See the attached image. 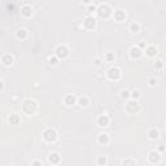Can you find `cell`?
Returning a JSON list of instances; mask_svg holds the SVG:
<instances>
[{
	"instance_id": "603a6c76",
	"label": "cell",
	"mask_w": 166,
	"mask_h": 166,
	"mask_svg": "<svg viewBox=\"0 0 166 166\" xmlns=\"http://www.w3.org/2000/svg\"><path fill=\"white\" fill-rule=\"evenodd\" d=\"M106 162H108V161H106V157L105 156H99L97 157V161H96L97 165L102 166V165H106Z\"/></svg>"
},
{
	"instance_id": "9c48e42d",
	"label": "cell",
	"mask_w": 166,
	"mask_h": 166,
	"mask_svg": "<svg viewBox=\"0 0 166 166\" xmlns=\"http://www.w3.org/2000/svg\"><path fill=\"white\" fill-rule=\"evenodd\" d=\"M60 161H61V156L58 155L57 152L51 153L49 157H48V162L52 164V165H58V164H60Z\"/></svg>"
},
{
	"instance_id": "484cf974",
	"label": "cell",
	"mask_w": 166,
	"mask_h": 166,
	"mask_svg": "<svg viewBox=\"0 0 166 166\" xmlns=\"http://www.w3.org/2000/svg\"><path fill=\"white\" fill-rule=\"evenodd\" d=\"M48 62H49V65H56L57 64V57L56 56H55V57H52V56H51V57H48Z\"/></svg>"
},
{
	"instance_id": "8992f818",
	"label": "cell",
	"mask_w": 166,
	"mask_h": 166,
	"mask_svg": "<svg viewBox=\"0 0 166 166\" xmlns=\"http://www.w3.org/2000/svg\"><path fill=\"white\" fill-rule=\"evenodd\" d=\"M138 110H139V102H138V100H134L132 99V100L127 101V104H126V112L130 114H134Z\"/></svg>"
},
{
	"instance_id": "d6a6232c",
	"label": "cell",
	"mask_w": 166,
	"mask_h": 166,
	"mask_svg": "<svg viewBox=\"0 0 166 166\" xmlns=\"http://www.w3.org/2000/svg\"><path fill=\"white\" fill-rule=\"evenodd\" d=\"M101 62H100V58H96V60H95V65H100Z\"/></svg>"
},
{
	"instance_id": "ffe728a7",
	"label": "cell",
	"mask_w": 166,
	"mask_h": 166,
	"mask_svg": "<svg viewBox=\"0 0 166 166\" xmlns=\"http://www.w3.org/2000/svg\"><path fill=\"white\" fill-rule=\"evenodd\" d=\"M16 38L17 39H26L27 38V30L26 29H18L16 31Z\"/></svg>"
},
{
	"instance_id": "4dcf8cb0",
	"label": "cell",
	"mask_w": 166,
	"mask_h": 166,
	"mask_svg": "<svg viewBox=\"0 0 166 166\" xmlns=\"http://www.w3.org/2000/svg\"><path fill=\"white\" fill-rule=\"evenodd\" d=\"M87 10H88V12H95V10H96V7H95V5H88Z\"/></svg>"
},
{
	"instance_id": "52a82bcc",
	"label": "cell",
	"mask_w": 166,
	"mask_h": 166,
	"mask_svg": "<svg viewBox=\"0 0 166 166\" xmlns=\"http://www.w3.org/2000/svg\"><path fill=\"white\" fill-rule=\"evenodd\" d=\"M148 161H149V164H152V165L160 164L161 162V155H160V152L151 151V152L148 153Z\"/></svg>"
},
{
	"instance_id": "9a60e30c",
	"label": "cell",
	"mask_w": 166,
	"mask_h": 166,
	"mask_svg": "<svg viewBox=\"0 0 166 166\" xmlns=\"http://www.w3.org/2000/svg\"><path fill=\"white\" fill-rule=\"evenodd\" d=\"M21 14L23 16V17H26V18L31 17V14H33V9H31V7L30 5H23L21 8Z\"/></svg>"
},
{
	"instance_id": "f1b7e54d",
	"label": "cell",
	"mask_w": 166,
	"mask_h": 166,
	"mask_svg": "<svg viewBox=\"0 0 166 166\" xmlns=\"http://www.w3.org/2000/svg\"><path fill=\"white\" fill-rule=\"evenodd\" d=\"M155 68H156V69H162V68H164V62L161 61V60L157 61L156 64H155Z\"/></svg>"
},
{
	"instance_id": "6da1fadb",
	"label": "cell",
	"mask_w": 166,
	"mask_h": 166,
	"mask_svg": "<svg viewBox=\"0 0 166 166\" xmlns=\"http://www.w3.org/2000/svg\"><path fill=\"white\" fill-rule=\"evenodd\" d=\"M37 108H38L37 102L34 100H31V99H27V100H25L22 104V110L26 114H29V116H31V114H34L37 112Z\"/></svg>"
},
{
	"instance_id": "3957f363",
	"label": "cell",
	"mask_w": 166,
	"mask_h": 166,
	"mask_svg": "<svg viewBox=\"0 0 166 166\" xmlns=\"http://www.w3.org/2000/svg\"><path fill=\"white\" fill-rule=\"evenodd\" d=\"M43 139L47 143H53V141H56L57 139V132L55 131L53 129H47L44 132H43Z\"/></svg>"
},
{
	"instance_id": "7a4b0ae2",
	"label": "cell",
	"mask_w": 166,
	"mask_h": 166,
	"mask_svg": "<svg viewBox=\"0 0 166 166\" xmlns=\"http://www.w3.org/2000/svg\"><path fill=\"white\" fill-rule=\"evenodd\" d=\"M96 12H97V14L100 16L101 18H108L110 14H112V8L109 7V4H106V3H101L100 5H99L96 8Z\"/></svg>"
},
{
	"instance_id": "4316f807",
	"label": "cell",
	"mask_w": 166,
	"mask_h": 166,
	"mask_svg": "<svg viewBox=\"0 0 166 166\" xmlns=\"http://www.w3.org/2000/svg\"><path fill=\"white\" fill-rule=\"evenodd\" d=\"M121 97L122 99H129L130 97V91H127V90L122 91V92H121Z\"/></svg>"
},
{
	"instance_id": "1f68e13d",
	"label": "cell",
	"mask_w": 166,
	"mask_h": 166,
	"mask_svg": "<svg viewBox=\"0 0 166 166\" xmlns=\"http://www.w3.org/2000/svg\"><path fill=\"white\" fill-rule=\"evenodd\" d=\"M31 165H39V166H40V165H42V161L34 160V161H31Z\"/></svg>"
},
{
	"instance_id": "7402d4cb",
	"label": "cell",
	"mask_w": 166,
	"mask_h": 166,
	"mask_svg": "<svg viewBox=\"0 0 166 166\" xmlns=\"http://www.w3.org/2000/svg\"><path fill=\"white\" fill-rule=\"evenodd\" d=\"M78 104H79L81 106H87L90 104V99L87 96H81L79 99H78Z\"/></svg>"
},
{
	"instance_id": "8fae6325",
	"label": "cell",
	"mask_w": 166,
	"mask_h": 166,
	"mask_svg": "<svg viewBox=\"0 0 166 166\" xmlns=\"http://www.w3.org/2000/svg\"><path fill=\"white\" fill-rule=\"evenodd\" d=\"M83 25H84L86 29L91 30V29H93V27L96 26V19H95L93 17H87L84 21H83Z\"/></svg>"
},
{
	"instance_id": "2e32d148",
	"label": "cell",
	"mask_w": 166,
	"mask_h": 166,
	"mask_svg": "<svg viewBox=\"0 0 166 166\" xmlns=\"http://www.w3.org/2000/svg\"><path fill=\"white\" fill-rule=\"evenodd\" d=\"M8 122H9L10 125H18L19 122H21V118H19V116L17 113H13L9 116V118H8Z\"/></svg>"
},
{
	"instance_id": "83f0119b",
	"label": "cell",
	"mask_w": 166,
	"mask_h": 166,
	"mask_svg": "<svg viewBox=\"0 0 166 166\" xmlns=\"http://www.w3.org/2000/svg\"><path fill=\"white\" fill-rule=\"evenodd\" d=\"M105 58H106V60H108V61H113V60H114V53H112V52L106 53Z\"/></svg>"
},
{
	"instance_id": "d6986e66",
	"label": "cell",
	"mask_w": 166,
	"mask_h": 166,
	"mask_svg": "<svg viewBox=\"0 0 166 166\" xmlns=\"http://www.w3.org/2000/svg\"><path fill=\"white\" fill-rule=\"evenodd\" d=\"M145 53H147V56H149V57H155L157 55V48L155 46H148L147 48H145Z\"/></svg>"
},
{
	"instance_id": "7c38bea8",
	"label": "cell",
	"mask_w": 166,
	"mask_h": 166,
	"mask_svg": "<svg viewBox=\"0 0 166 166\" xmlns=\"http://www.w3.org/2000/svg\"><path fill=\"white\" fill-rule=\"evenodd\" d=\"M141 55H143V52L139 47H131L130 48V57L131 58H139Z\"/></svg>"
},
{
	"instance_id": "e0dca14e",
	"label": "cell",
	"mask_w": 166,
	"mask_h": 166,
	"mask_svg": "<svg viewBox=\"0 0 166 166\" xmlns=\"http://www.w3.org/2000/svg\"><path fill=\"white\" fill-rule=\"evenodd\" d=\"M76 101H77V97L74 96V95H66L65 99H64V102H65V105H74L76 104Z\"/></svg>"
},
{
	"instance_id": "d590c367",
	"label": "cell",
	"mask_w": 166,
	"mask_h": 166,
	"mask_svg": "<svg viewBox=\"0 0 166 166\" xmlns=\"http://www.w3.org/2000/svg\"><path fill=\"white\" fill-rule=\"evenodd\" d=\"M82 1H83V3H86V4H90V3H91V0H82Z\"/></svg>"
},
{
	"instance_id": "30bf717a",
	"label": "cell",
	"mask_w": 166,
	"mask_h": 166,
	"mask_svg": "<svg viewBox=\"0 0 166 166\" xmlns=\"http://www.w3.org/2000/svg\"><path fill=\"white\" fill-rule=\"evenodd\" d=\"M13 61H14V58H13V56H12L10 53H5V55H3V57H1V62H3V65H4V66H10L12 64H13Z\"/></svg>"
},
{
	"instance_id": "cb8c5ba5",
	"label": "cell",
	"mask_w": 166,
	"mask_h": 166,
	"mask_svg": "<svg viewBox=\"0 0 166 166\" xmlns=\"http://www.w3.org/2000/svg\"><path fill=\"white\" fill-rule=\"evenodd\" d=\"M130 97L134 99V100H138V99L140 97V92L138 90H134V91H131V92H130Z\"/></svg>"
},
{
	"instance_id": "ac0fdd59",
	"label": "cell",
	"mask_w": 166,
	"mask_h": 166,
	"mask_svg": "<svg viewBox=\"0 0 166 166\" xmlns=\"http://www.w3.org/2000/svg\"><path fill=\"white\" fill-rule=\"evenodd\" d=\"M148 138L151 140H157L160 138V132H159V130H156V129H151L148 131Z\"/></svg>"
},
{
	"instance_id": "d4e9b609",
	"label": "cell",
	"mask_w": 166,
	"mask_h": 166,
	"mask_svg": "<svg viewBox=\"0 0 166 166\" xmlns=\"http://www.w3.org/2000/svg\"><path fill=\"white\" fill-rule=\"evenodd\" d=\"M122 164H123V165H136V161L131 160V159H126V160L122 161Z\"/></svg>"
},
{
	"instance_id": "ba28073f",
	"label": "cell",
	"mask_w": 166,
	"mask_h": 166,
	"mask_svg": "<svg viewBox=\"0 0 166 166\" xmlns=\"http://www.w3.org/2000/svg\"><path fill=\"white\" fill-rule=\"evenodd\" d=\"M113 17H114L116 21L122 22V21H125V19H126V12L122 10V9H117V10H114Z\"/></svg>"
},
{
	"instance_id": "44dd1931",
	"label": "cell",
	"mask_w": 166,
	"mask_h": 166,
	"mask_svg": "<svg viewBox=\"0 0 166 166\" xmlns=\"http://www.w3.org/2000/svg\"><path fill=\"white\" fill-rule=\"evenodd\" d=\"M130 31H131L132 34H136V33H139L140 31V23H138V22H132L131 25H130Z\"/></svg>"
},
{
	"instance_id": "5bb4252c",
	"label": "cell",
	"mask_w": 166,
	"mask_h": 166,
	"mask_svg": "<svg viewBox=\"0 0 166 166\" xmlns=\"http://www.w3.org/2000/svg\"><path fill=\"white\" fill-rule=\"evenodd\" d=\"M109 141H110V138H109L108 134H100V135L97 136V143L101 144V145L109 144Z\"/></svg>"
},
{
	"instance_id": "e575fe53",
	"label": "cell",
	"mask_w": 166,
	"mask_h": 166,
	"mask_svg": "<svg viewBox=\"0 0 166 166\" xmlns=\"http://www.w3.org/2000/svg\"><path fill=\"white\" fill-rule=\"evenodd\" d=\"M3 87H4V83H3L1 81H0V91H1V90H3Z\"/></svg>"
},
{
	"instance_id": "836d02e7",
	"label": "cell",
	"mask_w": 166,
	"mask_h": 166,
	"mask_svg": "<svg viewBox=\"0 0 166 166\" xmlns=\"http://www.w3.org/2000/svg\"><path fill=\"white\" fill-rule=\"evenodd\" d=\"M144 47H145V43H140L139 44V48H144Z\"/></svg>"
},
{
	"instance_id": "4fadbf2b",
	"label": "cell",
	"mask_w": 166,
	"mask_h": 166,
	"mask_svg": "<svg viewBox=\"0 0 166 166\" xmlns=\"http://www.w3.org/2000/svg\"><path fill=\"white\" fill-rule=\"evenodd\" d=\"M109 122H110L109 117L105 116V114H102V116H100L97 118V125L100 126V127H106V126L109 125Z\"/></svg>"
},
{
	"instance_id": "277c9868",
	"label": "cell",
	"mask_w": 166,
	"mask_h": 166,
	"mask_svg": "<svg viewBox=\"0 0 166 166\" xmlns=\"http://www.w3.org/2000/svg\"><path fill=\"white\" fill-rule=\"evenodd\" d=\"M55 56H56L57 58H66L69 56V48L64 44L57 46L56 49H55Z\"/></svg>"
},
{
	"instance_id": "5b68a950",
	"label": "cell",
	"mask_w": 166,
	"mask_h": 166,
	"mask_svg": "<svg viewBox=\"0 0 166 166\" xmlns=\"http://www.w3.org/2000/svg\"><path fill=\"white\" fill-rule=\"evenodd\" d=\"M121 70L118 69V68H110L109 70H108V73H106V77H108V79L109 81H118L121 78Z\"/></svg>"
},
{
	"instance_id": "f546056e",
	"label": "cell",
	"mask_w": 166,
	"mask_h": 166,
	"mask_svg": "<svg viewBox=\"0 0 166 166\" xmlns=\"http://www.w3.org/2000/svg\"><path fill=\"white\" fill-rule=\"evenodd\" d=\"M156 83H157V81L155 79V78H151V79H149V86H151V87H155Z\"/></svg>"
}]
</instances>
